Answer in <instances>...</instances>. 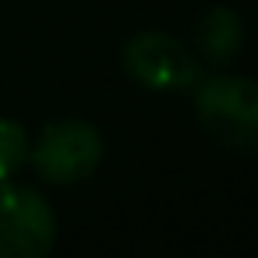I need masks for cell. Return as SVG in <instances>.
<instances>
[{"label":"cell","instance_id":"6","mask_svg":"<svg viewBox=\"0 0 258 258\" xmlns=\"http://www.w3.org/2000/svg\"><path fill=\"white\" fill-rule=\"evenodd\" d=\"M29 159V135L18 120L0 117V184H8V177Z\"/></svg>","mask_w":258,"mask_h":258},{"label":"cell","instance_id":"5","mask_svg":"<svg viewBox=\"0 0 258 258\" xmlns=\"http://www.w3.org/2000/svg\"><path fill=\"white\" fill-rule=\"evenodd\" d=\"M195 46H198L202 60H209L216 68L230 64L244 46V25H240L237 11H230L223 4L205 11L198 18V25H195Z\"/></svg>","mask_w":258,"mask_h":258},{"label":"cell","instance_id":"2","mask_svg":"<svg viewBox=\"0 0 258 258\" xmlns=\"http://www.w3.org/2000/svg\"><path fill=\"white\" fill-rule=\"evenodd\" d=\"M29 159L50 184H78L96 173L103 159V135L85 120L46 124L39 142L29 145Z\"/></svg>","mask_w":258,"mask_h":258},{"label":"cell","instance_id":"4","mask_svg":"<svg viewBox=\"0 0 258 258\" xmlns=\"http://www.w3.org/2000/svg\"><path fill=\"white\" fill-rule=\"evenodd\" d=\"M57 240V216L32 187L0 191V258H43Z\"/></svg>","mask_w":258,"mask_h":258},{"label":"cell","instance_id":"3","mask_svg":"<svg viewBox=\"0 0 258 258\" xmlns=\"http://www.w3.org/2000/svg\"><path fill=\"white\" fill-rule=\"evenodd\" d=\"M124 68L138 85L152 92H187L202 78V68L191 57V50L166 32L131 36L124 46Z\"/></svg>","mask_w":258,"mask_h":258},{"label":"cell","instance_id":"1","mask_svg":"<svg viewBox=\"0 0 258 258\" xmlns=\"http://www.w3.org/2000/svg\"><path fill=\"white\" fill-rule=\"evenodd\" d=\"M195 113L209 138L233 152H258V82L240 75L198 78Z\"/></svg>","mask_w":258,"mask_h":258}]
</instances>
